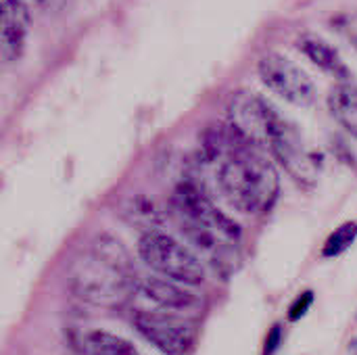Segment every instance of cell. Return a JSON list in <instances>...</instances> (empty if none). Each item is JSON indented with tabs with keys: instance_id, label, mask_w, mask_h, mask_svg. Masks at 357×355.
<instances>
[{
	"instance_id": "6da1fadb",
	"label": "cell",
	"mask_w": 357,
	"mask_h": 355,
	"mask_svg": "<svg viewBox=\"0 0 357 355\" xmlns=\"http://www.w3.org/2000/svg\"><path fill=\"white\" fill-rule=\"evenodd\" d=\"M136 285L132 255L111 234H98L69 270L73 295L98 308L123 305L136 295Z\"/></svg>"
},
{
	"instance_id": "7a4b0ae2",
	"label": "cell",
	"mask_w": 357,
	"mask_h": 355,
	"mask_svg": "<svg viewBox=\"0 0 357 355\" xmlns=\"http://www.w3.org/2000/svg\"><path fill=\"white\" fill-rule=\"evenodd\" d=\"M218 184L226 201L236 211L249 216L270 211L280 192L276 167L247 144L222 159Z\"/></svg>"
},
{
	"instance_id": "3957f363",
	"label": "cell",
	"mask_w": 357,
	"mask_h": 355,
	"mask_svg": "<svg viewBox=\"0 0 357 355\" xmlns=\"http://www.w3.org/2000/svg\"><path fill=\"white\" fill-rule=\"evenodd\" d=\"M138 255L161 278L182 287H199L205 282V266L195 251L163 230L144 232L138 243Z\"/></svg>"
},
{
	"instance_id": "277c9868",
	"label": "cell",
	"mask_w": 357,
	"mask_h": 355,
	"mask_svg": "<svg viewBox=\"0 0 357 355\" xmlns=\"http://www.w3.org/2000/svg\"><path fill=\"white\" fill-rule=\"evenodd\" d=\"M282 115L261 96L241 90L228 103V126L253 149H268L270 136Z\"/></svg>"
},
{
	"instance_id": "5b68a950",
	"label": "cell",
	"mask_w": 357,
	"mask_h": 355,
	"mask_svg": "<svg viewBox=\"0 0 357 355\" xmlns=\"http://www.w3.org/2000/svg\"><path fill=\"white\" fill-rule=\"evenodd\" d=\"M172 207L180 222L207 228L228 243H234L241 239V226L234 220H230L220 207H215L195 182L186 180L174 188Z\"/></svg>"
},
{
	"instance_id": "8992f818",
	"label": "cell",
	"mask_w": 357,
	"mask_h": 355,
	"mask_svg": "<svg viewBox=\"0 0 357 355\" xmlns=\"http://www.w3.org/2000/svg\"><path fill=\"white\" fill-rule=\"evenodd\" d=\"M132 324L142 339L165 355H186L197 339L195 324L169 312L138 310Z\"/></svg>"
},
{
	"instance_id": "52a82bcc",
	"label": "cell",
	"mask_w": 357,
	"mask_h": 355,
	"mask_svg": "<svg viewBox=\"0 0 357 355\" xmlns=\"http://www.w3.org/2000/svg\"><path fill=\"white\" fill-rule=\"evenodd\" d=\"M257 73L261 82L287 103L297 107H312L316 103L318 92L314 80L284 54H264L257 61Z\"/></svg>"
},
{
	"instance_id": "ba28073f",
	"label": "cell",
	"mask_w": 357,
	"mask_h": 355,
	"mask_svg": "<svg viewBox=\"0 0 357 355\" xmlns=\"http://www.w3.org/2000/svg\"><path fill=\"white\" fill-rule=\"evenodd\" d=\"M268 149L274 153V157L278 159V163L303 186H314L316 178H318V161L314 159V155L307 153V149L303 146L301 134L299 130L287 121L284 117L278 119Z\"/></svg>"
},
{
	"instance_id": "9c48e42d",
	"label": "cell",
	"mask_w": 357,
	"mask_h": 355,
	"mask_svg": "<svg viewBox=\"0 0 357 355\" xmlns=\"http://www.w3.org/2000/svg\"><path fill=\"white\" fill-rule=\"evenodd\" d=\"M136 293L149 299L151 303H155L159 312L176 314V312H186L199 305V297L192 291L161 276L142 278L136 285Z\"/></svg>"
},
{
	"instance_id": "30bf717a",
	"label": "cell",
	"mask_w": 357,
	"mask_h": 355,
	"mask_svg": "<svg viewBox=\"0 0 357 355\" xmlns=\"http://www.w3.org/2000/svg\"><path fill=\"white\" fill-rule=\"evenodd\" d=\"M27 10L23 0H0V54L17 61L25 46Z\"/></svg>"
},
{
	"instance_id": "8fae6325",
	"label": "cell",
	"mask_w": 357,
	"mask_h": 355,
	"mask_svg": "<svg viewBox=\"0 0 357 355\" xmlns=\"http://www.w3.org/2000/svg\"><path fill=\"white\" fill-rule=\"evenodd\" d=\"M73 347L82 355H138L128 339L102 328H86L75 333Z\"/></svg>"
},
{
	"instance_id": "7c38bea8",
	"label": "cell",
	"mask_w": 357,
	"mask_h": 355,
	"mask_svg": "<svg viewBox=\"0 0 357 355\" xmlns=\"http://www.w3.org/2000/svg\"><path fill=\"white\" fill-rule=\"evenodd\" d=\"M117 211L126 224L140 228L142 232L161 230V226L165 224V213H163L161 205L146 195H136V197L123 199L119 203Z\"/></svg>"
},
{
	"instance_id": "4fadbf2b",
	"label": "cell",
	"mask_w": 357,
	"mask_h": 355,
	"mask_svg": "<svg viewBox=\"0 0 357 355\" xmlns=\"http://www.w3.org/2000/svg\"><path fill=\"white\" fill-rule=\"evenodd\" d=\"M297 46H299V50H301L314 65H318L322 71L333 73V75H337V77H341V80L345 82L347 69H345V65H343L339 52H337L328 42H324L320 36H316V33H303V36L299 38Z\"/></svg>"
},
{
	"instance_id": "5bb4252c",
	"label": "cell",
	"mask_w": 357,
	"mask_h": 355,
	"mask_svg": "<svg viewBox=\"0 0 357 355\" xmlns=\"http://www.w3.org/2000/svg\"><path fill=\"white\" fill-rule=\"evenodd\" d=\"M328 107L333 117L347 130L357 136V86L351 82L337 84L328 94Z\"/></svg>"
},
{
	"instance_id": "9a60e30c",
	"label": "cell",
	"mask_w": 357,
	"mask_h": 355,
	"mask_svg": "<svg viewBox=\"0 0 357 355\" xmlns=\"http://www.w3.org/2000/svg\"><path fill=\"white\" fill-rule=\"evenodd\" d=\"M357 239V222H345L339 228L333 230V234L326 239L324 247H322V257H339L343 255Z\"/></svg>"
},
{
	"instance_id": "2e32d148",
	"label": "cell",
	"mask_w": 357,
	"mask_h": 355,
	"mask_svg": "<svg viewBox=\"0 0 357 355\" xmlns=\"http://www.w3.org/2000/svg\"><path fill=\"white\" fill-rule=\"evenodd\" d=\"M314 291H301L297 297H295V301L289 305V312H287V318H289V322H299L307 312H310V308H312V303H314Z\"/></svg>"
},
{
	"instance_id": "e0dca14e",
	"label": "cell",
	"mask_w": 357,
	"mask_h": 355,
	"mask_svg": "<svg viewBox=\"0 0 357 355\" xmlns=\"http://www.w3.org/2000/svg\"><path fill=\"white\" fill-rule=\"evenodd\" d=\"M280 345H282V324H272L268 335H266L261 355H276V352L280 349Z\"/></svg>"
},
{
	"instance_id": "ac0fdd59",
	"label": "cell",
	"mask_w": 357,
	"mask_h": 355,
	"mask_svg": "<svg viewBox=\"0 0 357 355\" xmlns=\"http://www.w3.org/2000/svg\"><path fill=\"white\" fill-rule=\"evenodd\" d=\"M27 2H33V4H42L44 0H27ZM23 4H25V0H23Z\"/></svg>"
}]
</instances>
